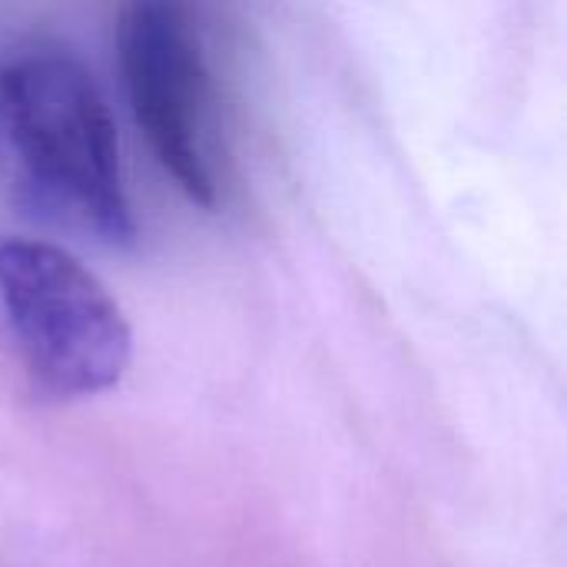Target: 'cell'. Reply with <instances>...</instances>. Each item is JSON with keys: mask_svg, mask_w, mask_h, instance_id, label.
Here are the masks:
<instances>
[{"mask_svg": "<svg viewBox=\"0 0 567 567\" xmlns=\"http://www.w3.org/2000/svg\"><path fill=\"white\" fill-rule=\"evenodd\" d=\"M0 306L30 379L56 399L113 389L133 355V329L110 289L66 249L0 239Z\"/></svg>", "mask_w": 567, "mask_h": 567, "instance_id": "cell-2", "label": "cell"}, {"mask_svg": "<svg viewBox=\"0 0 567 567\" xmlns=\"http://www.w3.org/2000/svg\"><path fill=\"white\" fill-rule=\"evenodd\" d=\"M0 123L30 179L106 243H133L116 130L90 70L56 40H23L0 60Z\"/></svg>", "mask_w": 567, "mask_h": 567, "instance_id": "cell-1", "label": "cell"}, {"mask_svg": "<svg viewBox=\"0 0 567 567\" xmlns=\"http://www.w3.org/2000/svg\"><path fill=\"white\" fill-rule=\"evenodd\" d=\"M120 70L136 126L159 166L199 206L219 199L213 86L186 0H130L120 13Z\"/></svg>", "mask_w": 567, "mask_h": 567, "instance_id": "cell-3", "label": "cell"}]
</instances>
